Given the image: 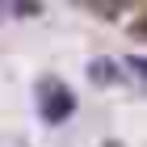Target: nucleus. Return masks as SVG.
<instances>
[{"instance_id": "f257e3e1", "label": "nucleus", "mask_w": 147, "mask_h": 147, "mask_svg": "<svg viewBox=\"0 0 147 147\" xmlns=\"http://www.w3.org/2000/svg\"><path fill=\"white\" fill-rule=\"evenodd\" d=\"M38 109H42L46 122H63L76 105H71V92L59 84V80H42L38 84Z\"/></svg>"}, {"instance_id": "f03ea898", "label": "nucleus", "mask_w": 147, "mask_h": 147, "mask_svg": "<svg viewBox=\"0 0 147 147\" xmlns=\"http://www.w3.org/2000/svg\"><path fill=\"white\" fill-rule=\"evenodd\" d=\"M122 76H126V67L118 59H92L88 63V80H97V84H118Z\"/></svg>"}]
</instances>
